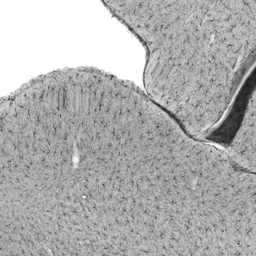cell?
<instances>
[{
	"instance_id": "cell-1",
	"label": "cell",
	"mask_w": 256,
	"mask_h": 256,
	"mask_svg": "<svg viewBox=\"0 0 256 256\" xmlns=\"http://www.w3.org/2000/svg\"><path fill=\"white\" fill-rule=\"evenodd\" d=\"M181 14L196 54L177 65L154 70L165 96L192 116L222 108L230 102L252 54V37L244 20L212 2L184 5Z\"/></svg>"
}]
</instances>
